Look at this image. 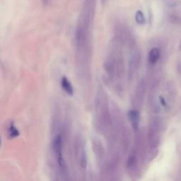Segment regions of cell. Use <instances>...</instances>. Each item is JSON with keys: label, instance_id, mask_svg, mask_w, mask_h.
Returning <instances> with one entry per match:
<instances>
[{"label": "cell", "instance_id": "cell-1", "mask_svg": "<svg viewBox=\"0 0 181 181\" xmlns=\"http://www.w3.org/2000/svg\"><path fill=\"white\" fill-rule=\"evenodd\" d=\"M52 148H53V151L56 155L60 169L64 170L66 169V164H65V161L62 153V137L60 135H57L55 137L53 142H52Z\"/></svg>", "mask_w": 181, "mask_h": 181}, {"label": "cell", "instance_id": "cell-2", "mask_svg": "<svg viewBox=\"0 0 181 181\" xmlns=\"http://www.w3.org/2000/svg\"><path fill=\"white\" fill-rule=\"evenodd\" d=\"M128 117H129L133 130L137 131L139 128V126H140V112L137 111V110H131V111L128 112Z\"/></svg>", "mask_w": 181, "mask_h": 181}, {"label": "cell", "instance_id": "cell-3", "mask_svg": "<svg viewBox=\"0 0 181 181\" xmlns=\"http://www.w3.org/2000/svg\"><path fill=\"white\" fill-rule=\"evenodd\" d=\"M61 86L62 88L64 89V91L67 94H69L70 96L73 95V93H74V89H73V87L72 84H71L70 81L68 80V79L67 77H64L62 79Z\"/></svg>", "mask_w": 181, "mask_h": 181}, {"label": "cell", "instance_id": "cell-4", "mask_svg": "<svg viewBox=\"0 0 181 181\" xmlns=\"http://www.w3.org/2000/svg\"><path fill=\"white\" fill-rule=\"evenodd\" d=\"M160 57V51L159 48H154L149 53V62L151 64H156Z\"/></svg>", "mask_w": 181, "mask_h": 181}, {"label": "cell", "instance_id": "cell-5", "mask_svg": "<svg viewBox=\"0 0 181 181\" xmlns=\"http://www.w3.org/2000/svg\"><path fill=\"white\" fill-rule=\"evenodd\" d=\"M19 135H20L19 131L18 130L17 128L14 125L12 124L9 126V129H8V135H9V137L10 138L13 139L17 137Z\"/></svg>", "mask_w": 181, "mask_h": 181}, {"label": "cell", "instance_id": "cell-6", "mask_svg": "<svg viewBox=\"0 0 181 181\" xmlns=\"http://www.w3.org/2000/svg\"><path fill=\"white\" fill-rule=\"evenodd\" d=\"M135 19L136 21H137L139 24H143V23L145 22V18H144V16L143 14V13L138 11L136 14V17H135Z\"/></svg>", "mask_w": 181, "mask_h": 181}, {"label": "cell", "instance_id": "cell-7", "mask_svg": "<svg viewBox=\"0 0 181 181\" xmlns=\"http://www.w3.org/2000/svg\"><path fill=\"white\" fill-rule=\"evenodd\" d=\"M160 101H161V103L163 105V106H166V101H165V99L163 98L162 96H160Z\"/></svg>", "mask_w": 181, "mask_h": 181}, {"label": "cell", "instance_id": "cell-8", "mask_svg": "<svg viewBox=\"0 0 181 181\" xmlns=\"http://www.w3.org/2000/svg\"><path fill=\"white\" fill-rule=\"evenodd\" d=\"M43 2L44 4H47V3H48V0H43Z\"/></svg>", "mask_w": 181, "mask_h": 181}, {"label": "cell", "instance_id": "cell-9", "mask_svg": "<svg viewBox=\"0 0 181 181\" xmlns=\"http://www.w3.org/2000/svg\"><path fill=\"white\" fill-rule=\"evenodd\" d=\"M179 49H180V50H181V41H180V48H179Z\"/></svg>", "mask_w": 181, "mask_h": 181}]
</instances>
